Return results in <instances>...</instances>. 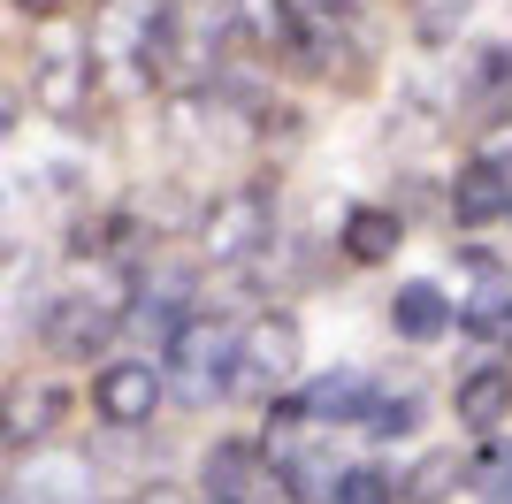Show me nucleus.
Wrapping results in <instances>:
<instances>
[{
	"label": "nucleus",
	"mask_w": 512,
	"mask_h": 504,
	"mask_svg": "<svg viewBox=\"0 0 512 504\" xmlns=\"http://www.w3.org/2000/svg\"><path fill=\"white\" fill-rule=\"evenodd\" d=\"M31 92H39L46 115H85V100L100 92V54H92V39H46L39 62H31Z\"/></svg>",
	"instance_id": "obj_1"
},
{
	"label": "nucleus",
	"mask_w": 512,
	"mask_h": 504,
	"mask_svg": "<svg viewBox=\"0 0 512 504\" xmlns=\"http://www.w3.org/2000/svg\"><path fill=\"white\" fill-rule=\"evenodd\" d=\"M299 367V321L291 314H260L237 336V398H276V382Z\"/></svg>",
	"instance_id": "obj_2"
},
{
	"label": "nucleus",
	"mask_w": 512,
	"mask_h": 504,
	"mask_svg": "<svg viewBox=\"0 0 512 504\" xmlns=\"http://www.w3.org/2000/svg\"><path fill=\"white\" fill-rule=\"evenodd\" d=\"M169 367L184 382V398H222L237 382V336L207 329V321H184V336L169 344Z\"/></svg>",
	"instance_id": "obj_3"
},
{
	"label": "nucleus",
	"mask_w": 512,
	"mask_h": 504,
	"mask_svg": "<svg viewBox=\"0 0 512 504\" xmlns=\"http://www.w3.org/2000/svg\"><path fill=\"white\" fill-rule=\"evenodd\" d=\"M230 39L276 54V62L306 69V16L291 0H230Z\"/></svg>",
	"instance_id": "obj_4"
},
{
	"label": "nucleus",
	"mask_w": 512,
	"mask_h": 504,
	"mask_svg": "<svg viewBox=\"0 0 512 504\" xmlns=\"http://www.w3.org/2000/svg\"><path fill=\"white\" fill-rule=\"evenodd\" d=\"M92 413L107 420V428H138V420L161 413V375H153L146 359H115V367H100V382H92Z\"/></svg>",
	"instance_id": "obj_5"
},
{
	"label": "nucleus",
	"mask_w": 512,
	"mask_h": 504,
	"mask_svg": "<svg viewBox=\"0 0 512 504\" xmlns=\"http://www.w3.org/2000/svg\"><path fill=\"white\" fill-rule=\"evenodd\" d=\"M115 329H123V314H115V306H92V298H62V306L39 321L46 352H62V359H92Z\"/></svg>",
	"instance_id": "obj_6"
},
{
	"label": "nucleus",
	"mask_w": 512,
	"mask_h": 504,
	"mask_svg": "<svg viewBox=\"0 0 512 504\" xmlns=\"http://www.w3.org/2000/svg\"><path fill=\"white\" fill-rule=\"evenodd\" d=\"M260 237H268V191H230V199H214V214H207V252L214 260H245Z\"/></svg>",
	"instance_id": "obj_7"
},
{
	"label": "nucleus",
	"mask_w": 512,
	"mask_h": 504,
	"mask_svg": "<svg viewBox=\"0 0 512 504\" xmlns=\"http://www.w3.org/2000/svg\"><path fill=\"white\" fill-rule=\"evenodd\" d=\"M512 214V184L497 161H459V176H451V222H505Z\"/></svg>",
	"instance_id": "obj_8"
},
{
	"label": "nucleus",
	"mask_w": 512,
	"mask_h": 504,
	"mask_svg": "<svg viewBox=\"0 0 512 504\" xmlns=\"http://www.w3.org/2000/svg\"><path fill=\"white\" fill-rule=\"evenodd\" d=\"M184 306H192V283H184V275H161V291H138L130 298V336H146V344H176V336H184Z\"/></svg>",
	"instance_id": "obj_9"
},
{
	"label": "nucleus",
	"mask_w": 512,
	"mask_h": 504,
	"mask_svg": "<svg viewBox=\"0 0 512 504\" xmlns=\"http://www.w3.org/2000/svg\"><path fill=\"white\" fill-rule=\"evenodd\" d=\"M253 489H260V451L245 436H222L207 451V497L214 504H245Z\"/></svg>",
	"instance_id": "obj_10"
},
{
	"label": "nucleus",
	"mask_w": 512,
	"mask_h": 504,
	"mask_svg": "<svg viewBox=\"0 0 512 504\" xmlns=\"http://www.w3.org/2000/svg\"><path fill=\"white\" fill-rule=\"evenodd\" d=\"M398 237H406V222L390 207H352L344 214V260H360V268H383L390 252H398Z\"/></svg>",
	"instance_id": "obj_11"
},
{
	"label": "nucleus",
	"mask_w": 512,
	"mask_h": 504,
	"mask_svg": "<svg viewBox=\"0 0 512 504\" xmlns=\"http://www.w3.org/2000/svg\"><path fill=\"white\" fill-rule=\"evenodd\" d=\"M451 413H459V428H482V436H490L497 420L512 413V375L505 367H474V375L459 382V405H451Z\"/></svg>",
	"instance_id": "obj_12"
},
{
	"label": "nucleus",
	"mask_w": 512,
	"mask_h": 504,
	"mask_svg": "<svg viewBox=\"0 0 512 504\" xmlns=\"http://www.w3.org/2000/svg\"><path fill=\"white\" fill-rule=\"evenodd\" d=\"M390 321H398V336L428 344V336H444V329H451V298L436 291V283H398V298H390Z\"/></svg>",
	"instance_id": "obj_13"
},
{
	"label": "nucleus",
	"mask_w": 512,
	"mask_h": 504,
	"mask_svg": "<svg viewBox=\"0 0 512 504\" xmlns=\"http://www.w3.org/2000/svg\"><path fill=\"white\" fill-rule=\"evenodd\" d=\"M283 466V497L291 504H337V482H344V466L329 459V451H291Z\"/></svg>",
	"instance_id": "obj_14"
},
{
	"label": "nucleus",
	"mask_w": 512,
	"mask_h": 504,
	"mask_svg": "<svg viewBox=\"0 0 512 504\" xmlns=\"http://www.w3.org/2000/svg\"><path fill=\"white\" fill-rule=\"evenodd\" d=\"M299 405H306V420H360L367 413V375H352V367H344V375H321Z\"/></svg>",
	"instance_id": "obj_15"
},
{
	"label": "nucleus",
	"mask_w": 512,
	"mask_h": 504,
	"mask_svg": "<svg viewBox=\"0 0 512 504\" xmlns=\"http://www.w3.org/2000/svg\"><path fill=\"white\" fill-rule=\"evenodd\" d=\"M62 420H69V390H54V382H39V390H23V398H16V413H8V428H16V436L31 443V436H54Z\"/></svg>",
	"instance_id": "obj_16"
},
{
	"label": "nucleus",
	"mask_w": 512,
	"mask_h": 504,
	"mask_svg": "<svg viewBox=\"0 0 512 504\" xmlns=\"http://www.w3.org/2000/svg\"><path fill=\"white\" fill-rule=\"evenodd\" d=\"M459 474H467V459H459V451H428V459L406 474V504H444L451 489H459Z\"/></svg>",
	"instance_id": "obj_17"
},
{
	"label": "nucleus",
	"mask_w": 512,
	"mask_h": 504,
	"mask_svg": "<svg viewBox=\"0 0 512 504\" xmlns=\"http://www.w3.org/2000/svg\"><path fill=\"white\" fill-rule=\"evenodd\" d=\"M360 428H367L375 443H398V436H413V428H421V405H413V398H367Z\"/></svg>",
	"instance_id": "obj_18"
},
{
	"label": "nucleus",
	"mask_w": 512,
	"mask_h": 504,
	"mask_svg": "<svg viewBox=\"0 0 512 504\" xmlns=\"http://www.w3.org/2000/svg\"><path fill=\"white\" fill-rule=\"evenodd\" d=\"M467 482H474L482 504H512V443H490V451L467 466Z\"/></svg>",
	"instance_id": "obj_19"
},
{
	"label": "nucleus",
	"mask_w": 512,
	"mask_h": 504,
	"mask_svg": "<svg viewBox=\"0 0 512 504\" xmlns=\"http://www.w3.org/2000/svg\"><path fill=\"white\" fill-rule=\"evenodd\" d=\"M474 84H482V107H505L512 100V46H474Z\"/></svg>",
	"instance_id": "obj_20"
},
{
	"label": "nucleus",
	"mask_w": 512,
	"mask_h": 504,
	"mask_svg": "<svg viewBox=\"0 0 512 504\" xmlns=\"http://www.w3.org/2000/svg\"><path fill=\"white\" fill-rule=\"evenodd\" d=\"M467 8L474 0H413V31H421V39H459V23H467Z\"/></svg>",
	"instance_id": "obj_21"
},
{
	"label": "nucleus",
	"mask_w": 512,
	"mask_h": 504,
	"mask_svg": "<svg viewBox=\"0 0 512 504\" xmlns=\"http://www.w3.org/2000/svg\"><path fill=\"white\" fill-rule=\"evenodd\" d=\"M398 489H390L383 466H344V482H337V504H390Z\"/></svg>",
	"instance_id": "obj_22"
},
{
	"label": "nucleus",
	"mask_w": 512,
	"mask_h": 504,
	"mask_svg": "<svg viewBox=\"0 0 512 504\" xmlns=\"http://www.w3.org/2000/svg\"><path fill=\"white\" fill-rule=\"evenodd\" d=\"M16 8H23V16H62L69 0H16Z\"/></svg>",
	"instance_id": "obj_23"
},
{
	"label": "nucleus",
	"mask_w": 512,
	"mask_h": 504,
	"mask_svg": "<svg viewBox=\"0 0 512 504\" xmlns=\"http://www.w3.org/2000/svg\"><path fill=\"white\" fill-rule=\"evenodd\" d=\"M16 115H23V100H16V92H0V130H16Z\"/></svg>",
	"instance_id": "obj_24"
},
{
	"label": "nucleus",
	"mask_w": 512,
	"mask_h": 504,
	"mask_svg": "<svg viewBox=\"0 0 512 504\" xmlns=\"http://www.w3.org/2000/svg\"><path fill=\"white\" fill-rule=\"evenodd\" d=\"M505 352H512V314H505Z\"/></svg>",
	"instance_id": "obj_25"
},
{
	"label": "nucleus",
	"mask_w": 512,
	"mask_h": 504,
	"mask_svg": "<svg viewBox=\"0 0 512 504\" xmlns=\"http://www.w3.org/2000/svg\"><path fill=\"white\" fill-rule=\"evenodd\" d=\"M0 420H8V413H0Z\"/></svg>",
	"instance_id": "obj_26"
}]
</instances>
